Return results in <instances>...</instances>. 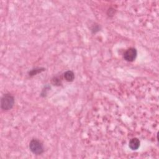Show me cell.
<instances>
[{
	"mask_svg": "<svg viewBox=\"0 0 159 159\" xmlns=\"http://www.w3.org/2000/svg\"><path fill=\"white\" fill-rule=\"evenodd\" d=\"M45 69H34L32 71H31L29 72V75L31 76H33V75H35L36 74L41 73V72L44 71Z\"/></svg>",
	"mask_w": 159,
	"mask_h": 159,
	"instance_id": "obj_6",
	"label": "cell"
},
{
	"mask_svg": "<svg viewBox=\"0 0 159 159\" xmlns=\"http://www.w3.org/2000/svg\"><path fill=\"white\" fill-rule=\"evenodd\" d=\"M137 50L134 48H129L124 54V59L127 62H133L137 57Z\"/></svg>",
	"mask_w": 159,
	"mask_h": 159,
	"instance_id": "obj_3",
	"label": "cell"
},
{
	"mask_svg": "<svg viewBox=\"0 0 159 159\" xmlns=\"http://www.w3.org/2000/svg\"><path fill=\"white\" fill-rule=\"evenodd\" d=\"M52 83L54 85L59 86V85H60V84H61V80L58 77H54L52 80Z\"/></svg>",
	"mask_w": 159,
	"mask_h": 159,
	"instance_id": "obj_7",
	"label": "cell"
},
{
	"mask_svg": "<svg viewBox=\"0 0 159 159\" xmlns=\"http://www.w3.org/2000/svg\"><path fill=\"white\" fill-rule=\"evenodd\" d=\"M30 151L35 155H41L44 152V147L42 143L37 139H32L29 143Z\"/></svg>",
	"mask_w": 159,
	"mask_h": 159,
	"instance_id": "obj_2",
	"label": "cell"
},
{
	"mask_svg": "<svg viewBox=\"0 0 159 159\" xmlns=\"http://www.w3.org/2000/svg\"><path fill=\"white\" fill-rule=\"evenodd\" d=\"M64 78L67 81H73L75 78V75L72 71H67L64 73Z\"/></svg>",
	"mask_w": 159,
	"mask_h": 159,
	"instance_id": "obj_5",
	"label": "cell"
},
{
	"mask_svg": "<svg viewBox=\"0 0 159 159\" xmlns=\"http://www.w3.org/2000/svg\"><path fill=\"white\" fill-rule=\"evenodd\" d=\"M14 105V98L10 94L5 95L1 100V106L3 110H9Z\"/></svg>",
	"mask_w": 159,
	"mask_h": 159,
	"instance_id": "obj_1",
	"label": "cell"
},
{
	"mask_svg": "<svg viewBox=\"0 0 159 159\" xmlns=\"http://www.w3.org/2000/svg\"><path fill=\"white\" fill-rule=\"evenodd\" d=\"M129 148L133 151H136L140 147V141L137 138H133L129 143Z\"/></svg>",
	"mask_w": 159,
	"mask_h": 159,
	"instance_id": "obj_4",
	"label": "cell"
}]
</instances>
